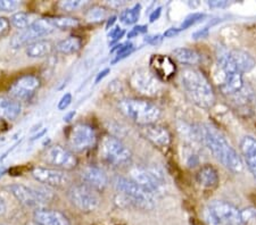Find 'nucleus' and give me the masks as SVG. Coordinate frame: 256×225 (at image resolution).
<instances>
[{
	"label": "nucleus",
	"mask_w": 256,
	"mask_h": 225,
	"mask_svg": "<svg viewBox=\"0 0 256 225\" xmlns=\"http://www.w3.org/2000/svg\"><path fill=\"white\" fill-rule=\"evenodd\" d=\"M140 10H142V6L137 3L134 7L128 8V9L123 10L120 14V20L126 25H132V24L137 23L140 16Z\"/></svg>",
	"instance_id": "30"
},
{
	"label": "nucleus",
	"mask_w": 256,
	"mask_h": 225,
	"mask_svg": "<svg viewBox=\"0 0 256 225\" xmlns=\"http://www.w3.org/2000/svg\"><path fill=\"white\" fill-rule=\"evenodd\" d=\"M118 109L129 120L142 126L155 124L162 115L160 109L155 104L137 98L120 100Z\"/></svg>",
	"instance_id": "4"
},
{
	"label": "nucleus",
	"mask_w": 256,
	"mask_h": 225,
	"mask_svg": "<svg viewBox=\"0 0 256 225\" xmlns=\"http://www.w3.org/2000/svg\"><path fill=\"white\" fill-rule=\"evenodd\" d=\"M179 32V27H170L168 30L164 32V36H166V38H173V36L176 35Z\"/></svg>",
	"instance_id": "43"
},
{
	"label": "nucleus",
	"mask_w": 256,
	"mask_h": 225,
	"mask_svg": "<svg viewBox=\"0 0 256 225\" xmlns=\"http://www.w3.org/2000/svg\"><path fill=\"white\" fill-rule=\"evenodd\" d=\"M203 18H205V14L203 13H194L192 15H189L186 17V19H184V22L181 23V25L179 26V30L182 31V30H187L188 27L192 26L194 24H196L202 20Z\"/></svg>",
	"instance_id": "34"
},
{
	"label": "nucleus",
	"mask_w": 256,
	"mask_h": 225,
	"mask_svg": "<svg viewBox=\"0 0 256 225\" xmlns=\"http://www.w3.org/2000/svg\"><path fill=\"white\" fill-rule=\"evenodd\" d=\"M81 178L84 184L92 188L94 191H104L108 186V177L104 170L98 166H86L81 172Z\"/></svg>",
	"instance_id": "17"
},
{
	"label": "nucleus",
	"mask_w": 256,
	"mask_h": 225,
	"mask_svg": "<svg viewBox=\"0 0 256 225\" xmlns=\"http://www.w3.org/2000/svg\"><path fill=\"white\" fill-rule=\"evenodd\" d=\"M26 225H40L39 223H36V222H34V221H32V222H28Z\"/></svg>",
	"instance_id": "51"
},
{
	"label": "nucleus",
	"mask_w": 256,
	"mask_h": 225,
	"mask_svg": "<svg viewBox=\"0 0 256 225\" xmlns=\"http://www.w3.org/2000/svg\"><path fill=\"white\" fill-rule=\"evenodd\" d=\"M208 34V26H205V27L202 28V30L196 31L195 33L192 34V36L195 39H200V38H205V36Z\"/></svg>",
	"instance_id": "41"
},
{
	"label": "nucleus",
	"mask_w": 256,
	"mask_h": 225,
	"mask_svg": "<svg viewBox=\"0 0 256 225\" xmlns=\"http://www.w3.org/2000/svg\"><path fill=\"white\" fill-rule=\"evenodd\" d=\"M36 19L33 18L32 14L24 13V11H18L12 15L10 17V24L15 28H18L20 31H23L31 25L32 23H34Z\"/></svg>",
	"instance_id": "29"
},
{
	"label": "nucleus",
	"mask_w": 256,
	"mask_h": 225,
	"mask_svg": "<svg viewBox=\"0 0 256 225\" xmlns=\"http://www.w3.org/2000/svg\"><path fill=\"white\" fill-rule=\"evenodd\" d=\"M196 130L200 141L222 165L234 173L242 171V158L238 156L237 151L230 145L229 141L216 129L210 125L203 124L198 126Z\"/></svg>",
	"instance_id": "1"
},
{
	"label": "nucleus",
	"mask_w": 256,
	"mask_h": 225,
	"mask_svg": "<svg viewBox=\"0 0 256 225\" xmlns=\"http://www.w3.org/2000/svg\"><path fill=\"white\" fill-rule=\"evenodd\" d=\"M42 158L52 169L60 171H72L78 165V158L72 151L60 145L49 147L44 151Z\"/></svg>",
	"instance_id": "13"
},
{
	"label": "nucleus",
	"mask_w": 256,
	"mask_h": 225,
	"mask_svg": "<svg viewBox=\"0 0 256 225\" xmlns=\"http://www.w3.org/2000/svg\"><path fill=\"white\" fill-rule=\"evenodd\" d=\"M134 51V43L131 42H124L116 44L113 49H110V52H115V57L112 60V64H116L118 61L122 60L126 57L130 56Z\"/></svg>",
	"instance_id": "31"
},
{
	"label": "nucleus",
	"mask_w": 256,
	"mask_h": 225,
	"mask_svg": "<svg viewBox=\"0 0 256 225\" xmlns=\"http://www.w3.org/2000/svg\"><path fill=\"white\" fill-rule=\"evenodd\" d=\"M144 137L158 149H166L171 145V134L166 128L160 124L142 126Z\"/></svg>",
	"instance_id": "18"
},
{
	"label": "nucleus",
	"mask_w": 256,
	"mask_h": 225,
	"mask_svg": "<svg viewBox=\"0 0 256 225\" xmlns=\"http://www.w3.org/2000/svg\"><path fill=\"white\" fill-rule=\"evenodd\" d=\"M160 13H162V8L160 7H158V8H156V9L152 11V13L150 14V22H155L156 19H158V17L160 16Z\"/></svg>",
	"instance_id": "45"
},
{
	"label": "nucleus",
	"mask_w": 256,
	"mask_h": 225,
	"mask_svg": "<svg viewBox=\"0 0 256 225\" xmlns=\"http://www.w3.org/2000/svg\"><path fill=\"white\" fill-rule=\"evenodd\" d=\"M86 5H88V1H82V0H68V1H60L58 6L60 9L65 11H74L84 8Z\"/></svg>",
	"instance_id": "33"
},
{
	"label": "nucleus",
	"mask_w": 256,
	"mask_h": 225,
	"mask_svg": "<svg viewBox=\"0 0 256 225\" xmlns=\"http://www.w3.org/2000/svg\"><path fill=\"white\" fill-rule=\"evenodd\" d=\"M124 30L121 27H114L112 30L110 31L108 33V41H110V44H115L118 42V41L121 40L123 38V35H124Z\"/></svg>",
	"instance_id": "35"
},
{
	"label": "nucleus",
	"mask_w": 256,
	"mask_h": 225,
	"mask_svg": "<svg viewBox=\"0 0 256 225\" xmlns=\"http://www.w3.org/2000/svg\"><path fill=\"white\" fill-rule=\"evenodd\" d=\"M240 150L246 165L256 181V138L252 136L242 138L240 142Z\"/></svg>",
	"instance_id": "21"
},
{
	"label": "nucleus",
	"mask_w": 256,
	"mask_h": 225,
	"mask_svg": "<svg viewBox=\"0 0 256 225\" xmlns=\"http://www.w3.org/2000/svg\"><path fill=\"white\" fill-rule=\"evenodd\" d=\"M76 110H72V112L68 113V114H66V115L64 116V121H65V122H70L74 116H76Z\"/></svg>",
	"instance_id": "47"
},
{
	"label": "nucleus",
	"mask_w": 256,
	"mask_h": 225,
	"mask_svg": "<svg viewBox=\"0 0 256 225\" xmlns=\"http://www.w3.org/2000/svg\"><path fill=\"white\" fill-rule=\"evenodd\" d=\"M110 72V68H105V69H102V71L99 72L98 74H97V76H96V79H94V84L99 83V82H100L102 79H104V77H106L107 75H108Z\"/></svg>",
	"instance_id": "42"
},
{
	"label": "nucleus",
	"mask_w": 256,
	"mask_h": 225,
	"mask_svg": "<svg viewBox=\"0 0 256 225\" xmlns=\"http://www.w3.org/2000/svg\"><path fill=\"white\" fill-rule=\"evenodd\" d=\"M0 225H6V224H2V223H0Z\"/></svg>",
	"instance_id": "52"
},
{
	"label": "nucleus",
	"mask_w": 256,
	"mask_h": 225,
	"mask_svg": "<svg viewBox=\"0 0 256 225\" xmlns=\"http://www.w3.org/2000/svg\"><path fill=\"white\" fill-rule=\"evenodd\" d=\"M54 30H55V27L48 22L47 18L36 19L34 23H32L26 30L20 31L18 33L13 35L10 44L13 49H18L24 46L28 47L30 43L40 40L39 38L50 34Z\"/></svg>",
	"instance_id": "10"
},
{
	"label": "nucleus",
	"mask_w": 256,
	"mask_h": 225,
	"mask_svg": "<svg viewBox=\"0 0 256 225\" xmlns=\"http://www.w3.org/2000/svg\"><path fill=\"white\" fill-rule=\"evenodd\" d=\"M40 88V80L34 75H24L10 89V96L18 101L31 100Z\"/></svg>",
	"instance_id": "14"
},
{
	"label": "nucleus",
	"mask_w": 256,
	"mask_h": 225,
	"mask_svg": "<svg viewBox=\"0 0 256 225\" xmlns=\"http://www.w3.org/2000/svg\"><path fill=\"white\" fill-rule=\"evenodd\" d=\"M147 32V26L146 25H136L134 28H131V31L128 32V38H136L140 34H144Z\"/></svg>",
	"instance_id": "38"
},
{
	"label": "nucleus",
	"mask_w": 256,
	"mask_h": 225,
	"mask_svg": "<svg viewBox=\"0 0 256 225\" xmlns=\"http://www.w3.org/2000/svg\"><path fill=\"white\" fill-rule=\"evenodd\" d=\"M20 7L16 0H0V11H13Z\"/></svg>",
	"instance_id": "36"
},
{
	"label": "nucleus",
	"mask_w": 256,
	"mask_h": 225,
	"mask_svg": "<svg viewBox=\"0 0 256 225\" xmlns=\"http://www.w3.org/2000/svg\"><path fill=\"white\" fill-rule=\"evenodd\" d=\"M33 220L40 225H71L68 219L58 211L40 208L33 213Z\"/></svg>",
	"instance_id": "20"
},
{
	"label": "nucleus",
	"mask_w": 256,
	"mask_h": 225,
	"mask_svg": "<svg viewBox=\"0 0 256 225\" xmlns=\"http://www.w3.org/2000/svg\"><path fill=\"white\" fill-rule=\"evenodd\" d=\"M197 182L202 187L205 188H214L218 183V171L210 165H205L197 172L196 174Z\"/></svg>",
	"instance_id": "25"
},
{
	"label": "nucleus",
	"mask_w": 256,
	"mask_h": 225,
	"mask_svg": "<svg viewBox=\"0 0 256 225\" xmlns=\"http://www.w3.org/2000/svg\"><path fill=\"white\" fill-rule=\"evenodd\" d=\"M7 190L23 206L33 208L34 211L42 208L44 205L52 198L50 192H46V190L41 189H33V188H28L23 184H10L7 187Z\"/></svg>",
	"instance_id": "8"
},
{
	"label": "nucleus",
	"mask_w": 256,
	"mask_h": 225,
	"mask_svg": "<svg viewBox=\"0 0 256 225\" xmlns=\"http://www.w3.org/2000/svg\"><path fill=\"white\" fill-rule=\"evenodd\" d=\"M130 85L134 91L146 97H156L162 91V82L146 68H139L132 73Z\"/></svg>",
	"instance_id": "11"
},
{
	"label": "nucleus",
	"mask_w": 256,
	"mask_h": 225,
	"mask_svg": "<svg viewBox=\"0 0 256 225\" xmlns=\"http://www.w3.org/2000/svg\"><path fill=\"white\" fill-rule=\"evenodd\" d=\"M229 2L228 1H218V0H214V1H208V6L213 7V8H222L228 6Z\"/></svg>",
	"instance_id": "44"
},
{
	"label": "nucleus",
	"mask_w": 256,
	"mask_h": 225,
	"mask_svg": "<svg viewBox=\"0 0 256 225\" xmlns=\"http://www.w3.org/2000/svg\"><path fill=\"white\" fill-rule=\"evenodd\" d=\"M54 48H55V46H54L52 41L40 39L26 47V52L30 58H44V57H47L52 54Z\"/></svg>",
	"instance_id": "23"
},
{
	"label": "nucleus",
	"mask_w": 256,
	"mask_h": 225,
	"mask_svg": "<svg viewBox=\"0 0 256 225\" xmlns=\"http://www.w3.org/2000/svg\"><path fill=\"white\" fill-rule=\"evenodd\" d=\"M81 46L82 42L79 38H76V36H68V38L60 40L55 46V49L60 54L71 55L79 51Z\"/></svg>",
	"instance_id": "27"
},
{
	"label": "nucleus",
	"mask_w": 256,
	"mask_h": 225,
	"mask_svg": "<svg viewBox=\"0 0 256 225\" xmlns=\"http://www.w3.org/2000/svg\"><path fill=\"white\" fill-rule=\"evenodd\" d=\"M72 102V95L70 92L65 93V95L60 98V100L58 101V105H57V108L60 110H65L66 108L71 105Z\"/></svg>",
	"instance_id": "37"
},
{
	"label": "nucleus",
	"mask_w": 256,
	"mask_h": 225,
	"mask_svg": "<svg viewBox=\"0 0 256 225\" xmlns=\"http://www.w3.org/2000/svg\"><path fill=\"white\" fill-rule=\"evenodd\" d=\"M48 22L55 28H60V30H68V28H74L79 26V19L72 16L66 15H60V16H52V17H48Z\"/></svg>",
	"instance_id": "28"
},
{
	"label": "nucleus",
	"mask_w": 256,
	"mask_h": 225,
	"mask_svg": "<svg viewBox=\"0 0 256 225\" xmlns=\"http://www.w3.org/2000/svg\"><path fill=\"white\" fill-rule=\"evenodd\" d=\"M131 180H134L152 195L160 194L164 188V182L160 175L156 174L154 171L142 169V167H136L131 171Z\"/></svg>",
	"instance_id": "15"
},
{
	"label": "nucleus",
	"mask_w": 256,
	"mask_h": 225,
	"mask_svg": "<svg viewBox=\"0 0 256 225\" xmlns=\"http://www.w3.org/2000/svg\"><path fill=\"white\" fill-rule=\"evenodd\" d=\"M96 131L92 125L86 123H78L73 126L68 134L70 148L78 153L92 149L96 145Z\"/></svg>",
	"instance_id": "12"
},
{
	"label": "nucleus",
	"mask_w": 256,
	"mask_h": 225,
	"mask_svg": "<svg viewBox=\"0 0 256 225\" xmlns=\"http://www.w3.org/2000/svg\"><path fill=\"white\" fill-rule=\"evenodd\" d=\"M115 20H116V16H112V17H110L108 19H107V22H106V28H110V26H112L113 24L115 23Z\"/></svg>",
	"instance_id": "48"
},
{
	"label": "nucleus",
	"mask_w": 256,
	"mask_h": 225,
	"mask_svg": "<svg viewBox=\"0 0 256 225\" xmlns=\"http://www.w3.org/2000/svg\"><path fill=\"white\" fill-rule=\"evenodd\" d=\"M32 177L44 186L52 188H64L71 181L65 171L50 167H36L32 171Z\"/></svg>",
	"instance_id": "16"
},
{
	"label": "nucleus",
	"mask_w": 256,
	"mask_h": 225,
	"mask_svg": "<svg viewBox=\"0 0 256 225\" xmlns=\"http://www.w3.org/2000/svg\"><path fill=\"white\" fill-rule=\"evenodd\" d=\"M172 56L176 61L184 65H196L200 61V55L190 48H176L172 51Z\"/></svg>",
	"instance_id": "26"
},
{
	"label": "nucleus",
	"mask_w": 256,
	"mask_h": 225,
	"mask_svg": "<svg viewBox=\"0 0 256 225\" xmlns=\"http://www.w3.org/2000/svg\"><path fill=\"white\" fill-rule=\"evenodd\" d=\"M180 82L186 95L196 106L205 109L212 107L216 95L203 72L192 67L184 68L180 73Z\"/></svg>",
	"instance_id": "2"
},
{
	"label": "nucleus",
	"mask_w": 256,
	"mask_h": 225,
	"mask_svg": "<svg viewBox=\"0 0 256 225\" xmlns=\"http://www.w3.org/2000/svg\"><path fill=\"white\" fill-rule=\"evenodd\" d=\"M6 212H7V206H6V203L4 202V199L0 197V218H2V216H4L6 214Z\"/></svg>",
	"instance_id": "46"
},
{
	"label": "nucleus",
	"mask_w": 256,
	"mask_h": 225,
	"mask_svg": "<svg viewBox=\"0 0 256 225\" xmlns=\"http://www.w3.org/2000/svg\"><path fill=\"white\" fill-rule=\"evenodd\" d=\"M10 22L6 17H0V38L10 32Z\"/></svg>",
	"instance_id": "39"
},
{
	"label": "nucleus",
	"mask_w": 256,
	"mask_h": 225,
	"mask_svg": "<svg viewBox=\"0 0 256 225\" xmlns=\"http://www.w3.org/2000/svg\"><path fill=\"white\" fill-rule=\"evenodd\" d=\"M208 225H244L242 212L224 200L210 202L203 213Z\"/></svg>",
	"instance_id": "6"
},
{
	"label": "nucleus",
	"mask_w": 256,
	"mask_h": 225,
	"mask_svg": "<svg viewBox=\"0 0 256 225\" xmlns=\"http://www.w3.org/2000/svg\"><path fill=\"white\" fill-rule=\"evenodd\" d=\"M113 186L120 196L124 198L126 202L132 205V206L142 208V210L144 211H150L154 208V195L144 190L142 187H140L134 180L123 177H115L113 180Z\"/></svg>",
	"instance_id": "5"
},
{
	"label": "nucleus",
	"mask_w": 256,
	"mask_h": 225,
	"mask_svg": "<svg viewBox=\"0 0 256 225\" xmlns=\"http://www.w3.org/2000/svg\"><path fill=\"white\" fill-rule=\"evenodd\" d=\"M68 197L73 206L82 213L94 212L100 205V198H99L97 191L84 183L70 188Z\"/></svg>",
	"instance_id": "9"
},
{
	"label": "nucleus",
	"mask_w": 256,
	"mask_h": 225,
	"mask_svg": "<svg viewBox=\"0 0 256 225\" xmlns=\"http://www.w3.org/2000/svg\"><path fill=\"white\" fill-rule=\"evenodd\" d=\"M229 55L231 57V59L236 65V67L242 73H246V72H250L252 69L255 67V60L253 57H252L250 54H247L246 51L242 50H231L229 51Z\"/></svg>",
	"instance_id": "24"
},
{
	"label": "nucleus",
	"mask_w": 256,
	"mask_h": 225,
	"mask_svg": "<svg viewBox=\"0 0 256 225\" xmlns=\"http://www.w3.org/2000/svg\"><path fill=\"white\" fill-rule=\"evenodd\" d=\"M108 5H110V6H112V7H121V6H123V5H126V2H118V1H110V2H108Z\"/></svg>",
	"instance_id": "49"
},
{
	"label": "nucleus",
	"mask_w": 256,
	"mask_h": 225,
	"mask_svg": "<svg viewBox=\"0 0 256 225\" xmlns=\"http://www.w3.org/2000/svg\"><path fill=\"white\" fill-rule=\"evenodd\" d=\"M147 43L152 44V46H156V44H160V42L163 41V36L160 35V34H156V35H148L146 36V39H144Z\"/></svg>",
	"instance_id": "40"
},
{
	"label": "nucleus",
	"mask_w": 256,
	"mask_h": 225,
	"mask_svg": "<svg viewBox=\"0 0 256 225\" xmlns=\"http://www.w3.org/2000/svg\"><path fill=\"white\" fill-rule=\"evenodd\" d=\"M106 15H107L106 9L102 6H92V8H89V9L86 11V20H89V22H92V23L100 22V20L105 19Z\"/></svg>",
	"instance_id": "32"
},
{
	"label": "nucleus",
	"mask_w": 256,
	"mask_h": 225,
	"mask_svg": "<svg viewBox=\"0 0 256 225\" xmlns=\"http://www.w3.org/2000/svg\"><path fill=\"white\" fill-rule=\"evenodd\" d=\"M100 158L110 166L123 167L131 163L132 154L131 150L120 139L107 136L102 141Z\"/></svg>",
	"instance_id": "7"
},
{
	"label": "nucleus",
	"mask_w": 256,
	"mask_h": 225,
	"mask_svg": "<svg viewBox=\"0 0 256 225\" xmlns=\"http://www.w3.org/2000/svg\"><path fill=\"white\" fill-rule=\"evenodd\" d=\"M216 74L218 76V88L226 96L234 97L246 87L242 73L236 67L229 51L220 52L218 56Z\"/></svg>",
	"instance_id": "3"
},
{
	"label": "nucleus",
	"mask_w": 256,
	"mask_h": 225,
	"mask_svg": "<svg viewBox=\"0 0 256 225\" xmlns=\"http://www.w3.org/2000/svg\"><path fill=\"white\" fill-rule=\"evenodd\" d=\"M22 113L20 102L10 97L0 98V118L2 120L13 121L18 118Z\"/></svg>",
	"instance_id": "22"
},
{
	"label": "nucleus",
	"mask_w": 256,
	"mask_h": 225,
	"mask_svg": "<svg viewBox=\"0 0 256 225\" xmlns=\"http://www.w3.org/2000/svg\"><path fill=\"white\" fill-rule=\"evenodd\" d=\"M152 72L158 76V79L162 81L171 80L176 74V64L172 58L163 55H154L150 59Z\"/></svg>",
	"instance_id": "19"
},
{
	"label": "nucleus",
	"mask_w": 256,
	"mask_h": 225,
	"mask_svg": "<svg viewBox=\"0 0 256 225\" xmlns=\"http://www.w3.org/2000/svg\"><path fill=\"white\" fill-rule=\"evenodd\" d=\"M5 173H6V169H5V167H0V178H2V175L5 174Z\"/></svg>",
	"instance_id": "50"
}]
</instances>
